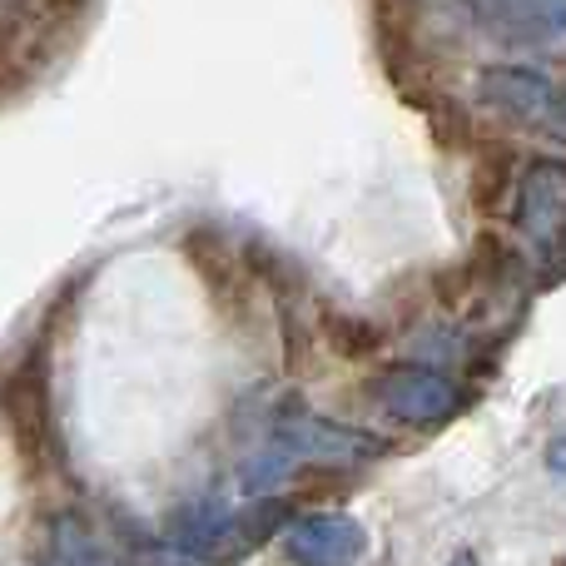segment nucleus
Here are the masks:
<instances>
[{
	"mask_svg": "<svg viewBox=\"0 0 566 566\" xmlns=\"http://www.w3.org/2000/svg\"><path fill=\"white\" fill-rule=\"evenodd\" d=\"M283 552L293 566H353L368 552V532L348 512H318V517L289 522Z\"/></svg>",
	"mask_w": 566,
	"mask_h": 566,
	"instance_id": "nucleus-5",
	"label": "nucleus"
},
{
	"mask_svg": "<svg viewBox=\"0 0 566 566\" xmlns=\"http://www.w3.org/2000/svg\"><path fill=\"white\" fill-rule=\"evenodd\" d=\"M328 333L338 338V343H333L338 353H368L373 343H378V333H373L368 323H358V318H338V313L328 318Z\"/></svg>",
	"mask_w": 566,
	"mask_h": 566,
	"instance_id": "nucleus-7",
	"label": "nucleus"
},
{
	"mask_svg": "<svg viewBox=\"0 0 566 566\" xmlns=\"http://www.w3.org/2000/svg\"><path fill=\"white\" fill-rule=\"evenodd\" d=\"M512 224L527 239L542 283L566 279V159H532L522 169Z\"/></svg>",
	"mask_w": 566,
	"mask_h": 566,
	"instance_id": "nucleus-1",
	"label": "nucleus"
},
{
	"mask_svg": "<svg viewBox=\"0 0 566 566\" xmlns=\"http://www.w3.org/2000/svg\"><path fill=\"white\" fill-rule=\"evenodd\" d=\"M274 448H283L293 462H368V458H382L388 442L378 432H363V428H348V422H333V418H318L308 408H293L274 422Z\"/></svg>",
	"mask_w": 566,
	"mask_h": 566,
	"instance_id": "nucleus-4",
	"label": "nucleus"
},
{
	"mask_svg": "<svg viewBox=\"0 0 566 566\" xmlns=\"http://www.w3.org/2000/svg\"><path fill=\"white\" fill-rule=\"evenodd\" d=\"M289 472H293V458H289L283 448L259 452V458L244 468V492H269V488H279Z\"/></svg>",
	"mask_w": 566,
	"mask_h": 566,
	"instance_id": "nucleus-6",
	"label": "nucleus"
},
{
	"mask_svg": "<svg viewBox=\"0 0 566 566\" xmlns=\"http://www.w3.org/2000/svg\"><path fill=\"white\" fill-rule=\"evenodd\" d=\"M452 566H478V552H458V557H452Z\"/></svg>",
	"mask_w": 566,
	"mask_h": 566,
	"instance_id": "nucleus-9",
	"label": "nucleus"
},
{
	"mask_svg": "<svg viewBox=\"0 0 566 566\" xmlns=\"http://www.w3.org/2000/svg\"><path fill=\"white\" fill-rule=\"evenodd\" d=\"M373 398L382 412H392L408 428H442L462 412V388L438 368L422 363H392L373 378Z\"/></svg>",
	"mask_w": 566,
	"mask_h": 566,
	"instance_id": "nucleus-3",
	"label": "nucleus"
},
{
	"mask_svg": "<svg viewBox=\"0 0 566 566\" xmlns=\"http://www.w3.org/2000/svg\"><path fill=\"white\" fill-rule=\"evenodd\" d=\"M547 468L557 472V478H566V438H557V442L547 448Z\"/></svg>",
	"mask_w": 566,
	"mask_h": 566,
	"instance_id": "nucleus-8",
	"label": "nucleus"
},
{
	"mask_svg": "<svg viewBox=\"0 0 566 566\" xmlns=\"http://www.w3.org/2000/svg\"><path fill=\"white\" fill-rule=\"evenodd\" d=\"M478 99L502 119L537 135L566 139V90L532 65H488L478 75Z\"/></svg>",
	"mask_w": 566,
	"mask_h": 566,
	"instance_id": "nucleus-2",
	"label": "nucleus"
}]
</instances>
